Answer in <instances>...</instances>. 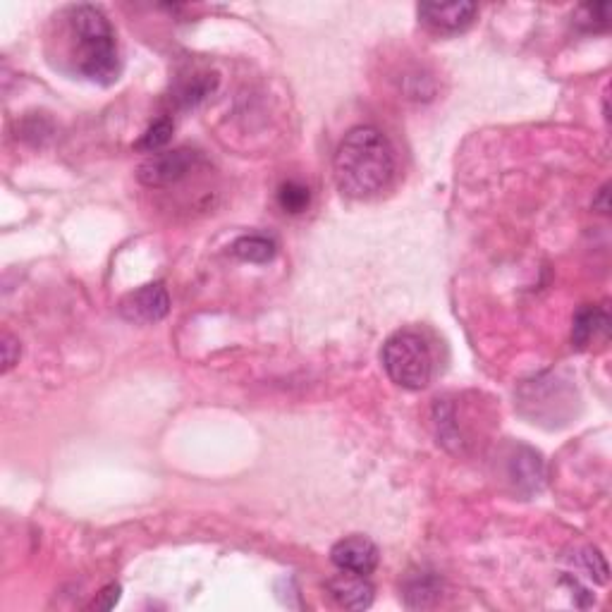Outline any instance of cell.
<instances>
[{"label": "cell", "instance_id": "1", "mask_svg": "<svg viewBox=\"0 0 612 612\" xmlns=\"http://www.w3.org/2000/svg\"><path fill=\"white\" fill-rule=\"evenodd\" d=\"M55 20L72 70L94 84H113L120 75V53L108 17L94 5H72Z\"/></svg>", "mask_w": 612, "mask_h": 612}, {"label": "cell", "instance_id": "2", "mask_svg": "<svg viewBox=\"0 0 612 612\" xmlns=\"http://www.w3.org/2000/svg\"><path fill=\"white\" fill-rule=\"evenodd\" d=\"M333 173L340 192L352 199H369L383 192L395 173L390 142L376 127H354L335 151Z\"/></svg>", "mask_w": 612, "mask_h": 612}, {"label": "cell", "instance_id": "3", "mask_svg": "<svg viewBox=\"0 0 612 612\" xmlns=\"http://www.w3.org/2000/svg\"><path fill=\"white\" fill-rule=\"evenodd\" d=\"M383 369L390 381L407 390H421L433 378V354L431 347L419 333L400 330L383 345L381 352Z\"/></svg>", "mask_w": 612, "mask_h": 612}, {"label": "cell", "instance_id": "4", "mask_svg": "<svg viewBox=\"0 0 612 612\" xmlns=\"http://www.w3.org/2000/svg\"><path fill=\"white\" fill-rule=\"evenodd\" d=\"M199 163V153L192 149L158 151L139 165V182L146 187H170L192 173Z\"/></svg>", "mask_w": 612, "mask_h": 612}, {"label": "cell", "instance_id": "5", "mask_svg": "<svg viewBox=\"0 0 612 612\" xmlns=\"http://www.w3.org/2000/svg\"><path fill=\"white\" fill-rule=\"evenodd\" d=\"M170 297L163 283H149L134 290L120 302V316L139 326H151L168 316Z\"/></svg>", "mask_w": 612, "mask_h": 612}, {"label": "cell", "instance_id": "6", "mask_svg": "<svg viewBox=\"0 0 612 612\" xmlns=\"http://www.w3.org/2000/svg\"><path fill=\"white\" fill-rule=\"evenodd\" d=\"M419 20L431 32L438 34H457L464 32L476 17L474 3H424L416 8Z\"/></svg>", "mask_w": 612, "mask_h": 612}, {"label": "cell", "instance_id": "7", "mask_svg": "<svg viewBox=\"0 0 612 612\" xmlns=\"http://www.w3.org/2000/svg\"><path fill=\"white\" fill-rule=\"evenodd\" d=\"M330 560H333V565L342 569V572L369 577L373 569L378 567V548L369 538L350 536L335 543L333 550H330Z\"/></svg>", "mask_w": 612, "mask_h": 612}, {"label": "cell", "instance_id": "8", "mask_svg": "<svg viewBox=\"0 0 612 612\" xmlns=\"http://www.w3.org/2000/svg\"><path fill=\"white\" fill-rule=\"evenodd\" d=\"M328 591L342 608L366 610L373 603V586L369 584V579H366L364 574L342 572L340 569L338 577L328 581Z\"/></svg>", "mask_w": 612, "mask_h": 612}, {"label": "cell", "instance_id": "9", "mask_svg": "<svg viewBox=\"0 0 612 612\" xmlns=\"http://www.w3.org/2000/svg\"><path fill=\"white\" fill-rule=\"evenodd\" d=\"M510 476L519 488H524V491H529V493L538 491V488L543 486V479H546V474H543L541 457H538L534 450L519 448L512 455Z\"/></svg>", "mask_w": 612, "mask_h": 612}, {"label": "cell", "instance_id": "10", "mask_svg": "<svg viewBox=\"0 0 612 612\" xmlns=\"http://www.w3.org/2000/svg\"><path fill=\"white\" fill-rule=\"evenodd\" d=\"M608 314L596 306H584L577 316H574V328H572V342L577 347H586L589 342L596 338L598 333L608 330Z\"/></svg>", "mask_w": 612, "mask_h": 612}, {"label": "cell", "instance_id": "11", "mask_svg": "<svg viewBox=\"0 0 612 612\" xmlns=\"http://www.w3.org/2000/svg\"><path fill=\"white\" fill-rule=\"evenodd\" d=\"M232 254L237 259L249 261V263H266L275 256V242L271 237L263 235H247L240 237L235 244H232Z\"/></svg>", "mask_w": 612, "mask_h": 612}, {"label": "cell", "instance_id": "12", "mask_svg": "<svg viewBox=\"0 0 612 612\" xmlns=\"http://www.w3.org/2000/svg\"><path fill=\"white\" fill-rule=\"evenodd\" d=\"M309 201H311L309 187L299 185L295 180L283 182L278 189V204L285 213H302L306 211V206H309Z\"/></svg>", "mask_w": 612, "mask_h": 612}, {"label": "cell", "instance_id": "13", "mask_svg": "<svg viewBox=\"0 0 612 612\" xmlns=\"http://www.w3.org/2000/svg\"><path fill=\"white\" fill-rule=\"evenodd\" d=\"M218 77L216 75H197L192 77V82H185L177 91V99H180L185 106H194V103L204 101L213 89H216Z\"/></svg>", "mask_w": 612, "mask_h": 612}, {"label": "cell", "instance_id": "14", "mask_svg": "<svg viewBox=\"0 0 612 612\" xmlns=\"http://www.w3.org/2000/svg\"><path fill=\"white\" fill-rule=\"evenodd\" d=\"M170 137H173V122H170L168 118H163V120L153 122L149 130H146L144 137L137 142V149L158 153L165 144L170 142Z\"/></svg>", "mask_w": 612, "mask_h": 612}, {"label": "cell", "instance_id": "15", "mask_svg": "<svg viewBox=\"0 0 612 612\" xmlns=\"http://www.w3.org/2000/svg\"><path fill=\"white\" fill-rule=\"evenodd\" d=\"M3 373H8L12 366L20 361V340L12 338L10 333H3Z\"/></svg>", "mask_w": 612, "mask_h": 612}, {"label": "cell", "instance_id": "16", "mask_svg": "<svg viewBox=\"0 0 612 612\" xmlns=\"http://www.w3.org/2000/svg\"><path fill=\"white\" fill-rule=\"evenodd\" d=\"M118 598H120V586H118V584H110L108 589H103V591L99 593V601L91 603V608H96V610H110L115 603H118Z\"/></svg>", "mask_w": 612, "mask_h": 612}]
</instances>
